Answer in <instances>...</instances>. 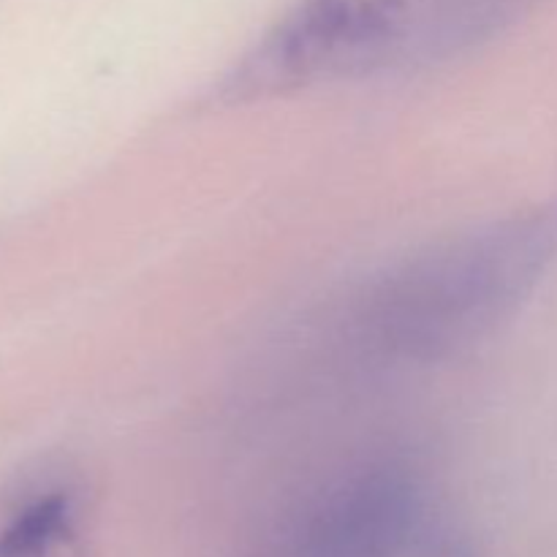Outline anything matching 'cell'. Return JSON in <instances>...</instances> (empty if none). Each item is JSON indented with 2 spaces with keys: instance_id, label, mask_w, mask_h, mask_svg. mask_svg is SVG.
Instances as JSON below:
<instances>
[{
  "instance_id": "cell-1",
  "label": "cell",
  "mask_w": 557,
  "mask_h": 557,
  "mask_svg": "<svg viewBox=\"0 0 557 557\" xmlns=\"http://www.w3.org/2000/svg\"><path fill=\"white\" fill-rule=\"evenodd\" d=\"M557 259V207L479 226L364 277L337 299L321 348L348 370L428 368L487 341Z\"/></svg>"
},
{
  "instance_id": "cell-2",
  "label": "cell",
  "mask_w": 557,
  "mask_h": 557,
  "mask_svg": "<svg viewBox=\"0 0 557 557\" xmlns=\"http://www.w3.org/2000/svg\"><path fill=\"white\" fill-rule=\"evenodd\" d=\"M539 0H302L221 82L243 103L451 63L515 27Z\"/></svg>"
},
{
  "instance_id": "cell-3",
  "label": "cell",
  "mask_w": 557,
  "mask_h": 557,
  "mask_svg": "<svg viewBox=\"0 0 557 557\" xmlns=\"http://www.w3.org/2000/svg\"><path fill=\"white\" fill-rule=\"evenodd\" d=\"M430 525V493L406 460H370L330 479L283 517L267 557H406Z\"/></svg>"
},
{
  "instance_id": "cell-4",
  "label": "cell",
  "mask_w": 557,
  "mask_h": 557,
  "mask_svg": "<svg viewBox=\"0 0 557 557\" xmlns=\"http://www.w3.org/2000/svg\"><path fill=\"white\" fill-rule=\"evenodd\" d=\"M79 500L69 487H49L16 504L0 520V557H54L74 544Z\"/></svg>"
}]
</instances>
